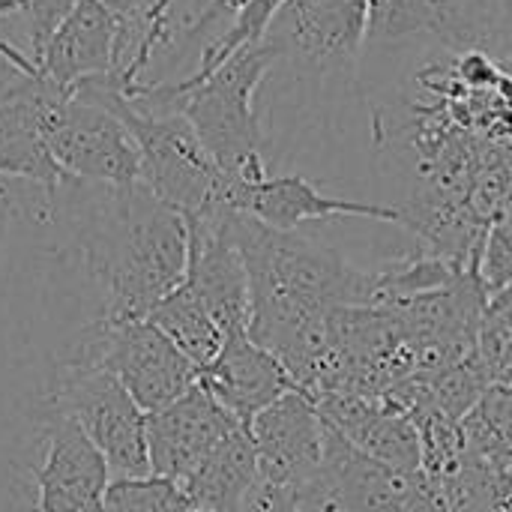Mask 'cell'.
<instances>
[{
  "mask_svg": "<svg viewBox=\"0 0 512 512\" xmlns=\"http://www.w3.org/2000/svg\"><path fill=\"white\" fill-rule=\"evenodd\" d=\"M324 423L342 432L366 456L405 471L420 474V435L408 411H402L387 396H351L330 393L315 399Z\"/></svg>",
  "mask_w": 512,
  "mask_h": 512,
  "instance_id": "cell-16",
  "label": "cell"
},
{
  "mask_svg": "<svg viewBox=\"0 0 512 512\" xmlns=\"http://www.w3.org/2000/svg\"><path fill=\"white\" fill-rule=\"evenodd\" d=\"M198 381L246 429L267 405L294 390V381L282 360L258 342H252L249 333L225 336L222 351L207 369H201Z\"/></svg>",
  "mask_w": 512,
  "mask_h": 512,
  "instance_id": "cell-17",
  "label": "cell"
},
{
  "mask_svg": "<svg viewBox=\"0 0 512 512\" xmlns=\"http://www.w3.org/2000/svg\"><path fill=\"white\" fill-rule=\"evenodd\" d=\"M285 3H288V0H249V3L237 12V18L231 21V27H228L204 54H201L198 69H195L186 81H198V78L210 75L213 69H219V66H222L231 54H237L240 48H249V45L264 42L270 24L276 21L279 9H282ZM177 84H180V81H177Z\"/></svg>",
  "mask_w": 512,
  "mask_h": 512,
  "instance_id": "cell-25",
  "label": "cell"
},
{
  "mask_svg": "<svg viewBox=\"0 0 512 512\" xmlns=\"http://www.w3.org/2000/svg\"><path fill=\"white\" fill-rule=\"evenodd\" d=\"M387 27L405 39L429 33L444 48H477L512 72V0H381Z\"/></svg>",
  "mask_w": 512,
  "mask_h": 512,
  "instance_id": "cell-12",
  "label": "cell"
},
{
  "mask_svg": "<svg viewBox=\"0 0 512 512\" xmlns=\"http://www.w3.org/2000/svg\"><path fill=\"white\" fill-rule=\"evenodd\" d=\"M147 321H153L198 369H207L225 345V333L186 282L174 288Z\"/></svg>",
  "mask_w": 512,
  "mask_h": 512,
  "instance_id": "cell-20",
  "label": "cell"
},
{
  "mask_svg": "<svg viewBox=\"0 0 512 512\" xmlns=\"http://www.w3.org/2000/svg\"><path fill=\"white\" fill-rule=\"evenodd\" d=\"M45 72H21L6 66L0 78V174L42 186L66 180L45 144V117L66 96Z\"/></svg>",
  "mask_w": 512,
  "mask_h": 512,
  "instance_id": "cell-11",
  "label": "cell"
},
{
  "mask_svg": "<svg viewBox=\"0 0 512 512\" xmlns=\"http://www.w3.org/2000/svg\"><path fill=\"white\" fill-rule=\"evenodd\" d=\"M480 276L489 294L512 282V198L489 225L483 255H480Z\"/></svg>",
  "mask_w": 512,
  "mask_h": 512,
  "instance_id": "cell-28",
  "label": "cell"
},
{
  "mask_svg": "<svg viewBox=\"0 0 512 512\" xmlns=\"http://www.w3.org/2000/svg\"><path fill=\"white\" fill-rule=\"evenodd\" d=\"M477 357L495 378V384L512 369V282L492 291L480 315Z\"/></svg>",
  "mask_w": 512,
  "mask_h": 512,
  "instance_id": "cell-26",
  "label": "cell"
},
{
  "mask_svg": "<svg viewBox=\"0 0 512 512\" xmlns=\"http://www.w3.org/2000/svg\"><path fill=\"white\" fill-rule=\"evenodd\" d=\"M117 33L120 21L102 0H78L48 39L39 69L63 90L87 78L111 75L117 66Z\"/></svg>",
  "mask_w": 512,
  "mask_h": 512,
  "instance_id": "cell-18",
  "label": "cell"
},
{
  "mask_svg": "<svg viewBox=\"0 0 512 512\" xmlns=\"http://www.w3.org/2000/svg\"><path fill=\"white\" fill-rule=\"evenodd\" d=\"M15 0H0V21L3 18H9V15H15ZM0 54L12 63V66H18L21 72H42L30 57H27V51L21 48V45H15L12 39H6V36H0Z\"/></svg>",
  "mask_w": 512,
  "mask_h": 512,
  "instance_id": "cell-30",
  "label": "cell"
},
{
  "mask_svg": "<svg viewBox=\"0 0 512 512\" xmlns=\"http://www.w3.org/2000/svg\"><path fill=\"white\" fill-rule=\"evenodd\" d=\"M231 231L249 270L246 333L276 354L294 390L309 396L330 354L333 312L375 306L378 273L354 267L339 249L309 234L276 231L237 210H231Z\"/></svg>",
  "mask_w": 512,
  "mask_h": 512,
  "instance_id": "cell-2",
  "label": "cell"
},
{
  "mask_svg": "<svg viewBox=\"0 0 512 512\" xmlns=\"http://www.w3.org/2000/svg\"><path fill=\"white\" fill-rule=\"evenodd\" d=\"M432 492L444 512H512V468L465 456L462 468Z\"/></svg>",
  "mask_w": 512,
  "mask_h": 512,
  "instance_id": "cell-21",
  "label": "cell"
},
{
  "mask_svg": "<svg viewBox=\"0 0 512 512\" xmlns=\"http://www.w3.org/2000/svg\"><path fill=\"white\" fill-rule=\"evenodd\" d=\"M225 207L246 213L276 231H297L306 222L330 219H378L399 225L396 204H372L324 195L303 174H267L255 183H225Z\"/></svg>",
  "mask_w": 512,
  "mask_h": 512,
  "instance_id": "cell-14",
  "label": "cell"
},
{
  "mask_svg": "<svg viewBox=\"0 0 512 512\" xmlns=\"http://www.w3.org/2000/svg\"><path fill=\"white\" fill-rule=\"evenodd\" d=\"M420 480V474H405L366 456L342 432L324 423L321 468L294 492L306 512H402Z\"/></svg>",
  "mask_w": 512,
  "mask_h": 512,
  "instance_id": "cell-9",
  "label": "cell"
},
{
  "mask_svg": "<svg viewBox=\"0 0 512 512\" xmlns=\"http://www.w3.org/2000/svg\"><path fill=\"white\" fill-rule=\"evenodd\" d=\"M249 438L255 444L264 483L297 489L321 468L324 420L315 399L300 390H291L267 405L249 423Z\"/></svg>",
  "mask_w": 512,
  "mask_h": 512,
  "instance_id": "cell-15",
  "label": "cell"
},
{
  "mask_svg": "<svg viewBox=\"0 0 512 512\" xmlns=\"http://www.w3.org/2000/svg\"><path fill=\"white\" fill-rule=\"evenodd\" d=\"M69 90H81L99 99L129 126L141 153V183L156 198H162L183 216H195L216 204H225V174L180 111H153L132 102L117 87L114 75L87 78Z\"/></svg>",
  "mask_w": 512,
  "mask_h": 512,
  "instance_id": "cell-4",
  "label": "cell"
},
{
  "mask_svg": "<svg viewBox=\"0 0 512 512\" xmlns=\"http://www.w3.org/2000/svg\"><path fill=\"white\" fill-rule=\"evenodd\" d=\"M261 486V468L249 429H237L213 456L183 483L195 512H243Z\"/></svg>",
  "mask_w": 512,
  "mask_h": 512,
  "instance_id": "cell-19",
  "label": "cell"
},
{
  "mask_svg": "<svg viewBox=\"0 0 512 512\" xmlns=\"http://www.w3.org/2000/svg\"><path fill=\"white\" fill-rule=\"evenodd\" d=\"M51 219L111 324L144 321L186 279L189 225L144 183L108 186L66 177Z\"/></svg>",
  "mask_w": 512,
  "mask_h": 512,
  "instance_id": "cell-1",
  "label": "cell"
},
{
  "mask_svg": "<svg viewBox=\"0 0 512 512\" xmlns=\"http://www.w3.org/2000/svg\"><path fill=\"white\" fill-rule=\"evenodd\" d=\"M402 512H444V507H441L438 495L432 492V486H429L426 480H420L417 492L408 498V504H405V510Z\"/></svg>",
  "mask_w": 512,
  "mask_h": 512,
  "instance_id": "cell-31",
  "label": "cell"
},
{
  "mask_svg": "<svg viewBox=\"0 0 512 512\" xmlns=\"http://www.w3.org/2000/svg\"><path fill=\"white\" fill-rule=\"evenodd\" d=\"M105 512H195L186 489L168 477H111Z\"/></svg>",
  "mask_w": 512,
  "mask_h": 512,
  "instance_id": "cell-24",
  "label": "cell"
},
{
  "mask_svg": "<svg viewBox=\"0 0 512 512\" xmlns=\"http://www.w3.org/2000/svg\"><path fill=\"white\" fill-rule=\"evenodd\" d=\"M243 512H306L300 495L288 486H276V483H264L252 492V498L246 501Z\"/></svg>",
  "mask_w": 512,
  "mask_h": 512,
  "instance_id": "cell-29",
  "label": "cell"
},
{
  "mask_svg": "<svg viewBox=\"0 0 512 512\" xmlns=\"http://www.w3.org/2000/svg\"><path fill=\"white\" fill-rule=\"evenodd\" d=\"M498 384H512V369L504 375V378H501V381H498Z\"/></svg>",
  "mask_w": 512,
  "mask_h": 512,
  "instance_id": "cell-32",
  "label": "cell"
},
{
  "mask_svg": "<svg viewBox=\"0 0 512 512\" xmlns=\"http://www.w3.org/2000/svg\"><path fill=\"white\" fill-rule=\"evenodd\" d=\"M111 468L84 429L39 402V447L30 459L33 512H105Z\"/></svg>",
  "mask_w": 512,
  "mask_h": 512,
  "instance_id": "cell-8",
  "label": "cell"
},
{
  "mask_svg": "<svg viewBox=\"0 0 512 512\" xmlns=\"http://www.w3.org/2000/svg\"><path fill=\"white\" fill-rule=\"evenodd\" d=\"M237 429L246 426L234 414H228L198 381L168 408L147 414L150 474L168 477L183 486Z\"/></svg>",
  "mask_w": 512,
  "mask_h": 512,
  "instance_id": "cell-13",
  "label": "cell"
},
{
  "mask_svg": "<svg viewBox=\"0 0 512 512\" xmlns=\"http://www.w3.org/2000/svg\"><path fill=\"white\" fill-rule=\"evenodd\" d=\"M411 420L420 435V477L429 486L447 483L462 468V462L468 456L462 420H456L432 405L414 408Z\"/></svg>",
  "mask_w": 512,
  "mask_h": 512,
  "instance_id": "cell-23",
  "label": "cell"
},
{
  "mask_svg": "<svg viewBox=\"0 0 512 512\" xmlns=\"http://www.w3.org/2000/svg\"><path fill=\"white\" fill-rule=\"evenodd\" d=\"M15 6H18L15 15H21V21H24L27 54L39 66L48 39L69 18V12L78 6V0H15Z\"/></svg>",
  "mask_w": 512,
  "mask_h": 512,
  "instance_id": "cell-27",
  "label": "cell"
},
{
  "mask_svg": "<svg viewBox=\"0 0 512 512\" xmlns=\"http://www.w3.org/2000/svg\"><path fill=\"white\" fill-rule=\"evenodd\" d=\"M273 63H279V51L258 42L240 48L198 81L135 87L126 96L153 111H180L225 174V183H255L270 174L261 153L264 129L255 114V93Z\"/></svg>",
  "mask_w": 512,
  "mask_h": 512,
  "instance_id": "cell-3",
  "label": "cell"
},
{
  "mask_svg": "<svg viewBox=\"0 0 512 512\" xmlns=\"http://www.w3.org/2000/svg\"><path fill=\"white\" fill-rule=\"evenodd\" d=\"M468 456L512 468V384H492L462 420Z\"/></svg>",
  "mask_w": 512,
  "mask_h": 512,
  "instance_id": "cell-22",
  "label": "cell"
},
{
  "mask_svg": "<svg viewBox=\"0 0 512 512\" xmlns=\"http://www.w3.org/2000/svg\"><path fill=\"white\" fill-rule=\"evenodd\" d=\"M372 0H288L264 42L309 75H345L369 45Z\"/></svg>",
  "mask_w": 512,
  "mask_h": 512,
  "instance_id": "cell-7",
  "label": "cell"
},
{
  "mask_svg": "<svg viewBox=\"0 0 512 512\" xmlns=\"http://www.w3.org/2000/svg\"><path fill=\"white\" fill-rule=\"evenodd\" d=\"M42 405L72 417L105 456L111 477H147V414L129 390L96 363L54 360Z\"/></svg>",
  "mask_w": 512,
  "mask_h": 512,
  "instance_id": "cell-5",
  "label": "cell"
},
{
  "mask_svg": "<svg viewBox=\"0 0 512 512\" xmlns=\"http://www.w3.org/2000/svg\"><path fill=\"white\" fill-rule=\"evenodd\" d=\"M186 225L189 264L183 282L198 294L225 336L246 333L252 318L249 270L231 231V207L216 204L204 213L186 216Z\"/></svg>",
  "mask_w": 512,
  "mask_h": 512,
  "instance_id": "cell-10",
  "label": "cell"
},
{
  "mask_svg": "<svg viewBox=\"0 0 512 512\" xmlns=\"http://www.w3.org/2000/svg\"><path fill=\"white\" fill-rule=\"evenodd\" d=\"M45 144L66 177L108 186L141 183V153L129 126L81 90H69L48 111Z\"/></svg>",
  "mask_w": 512,
  "mask_h": 512,
  "instance_id": "cell-6",
  "label": "cell"
}]
</instances>
